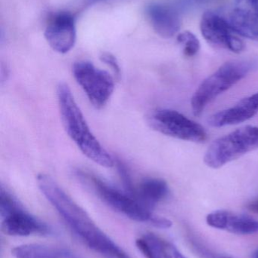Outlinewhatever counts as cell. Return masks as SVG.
Masks as SVG:
<instances>
[{
	"mask_svg": "<svg viewBox=\"0 0 258 258\" xmlns=\"http://www.w3.org/2000/svg\"><path fill=\"white\" fill-rule=\"evenodd\" d=\"M207 223L214 228L225 230L239 235L258 233V221L246 215H239L227 211H216L207 216Z\"/></svg>",
	"mask_w": 258,
	"mask_h": 258,
	"instance_id": "cell-13",
	"label": "cell"
},
{
	"mask_svg": "<svg viewBox=\"0 0 258 258\" xmlns=\"http://www.w3.org/2000/svg\"><path fill=\"white\" fill-rule=\"evenodd\" d=\"M84 177L90 180L94 189L106 204L127 218L137 222L149 223L159 228L168 229L172 226L171 221L154 215L152 209L128 192L115 189L96 177L89 175Z\"/></svg>",
	"mask_w": 258,
	"mask_h": 258,
	"instance_id": "cell-4",
	"label": "cell"
},
{
	"mask_svg": "<svg viewBox=\"0 0 258 258\" xmlns=\"http://www.w3.org/2000/svg\"><path fill=\"white\" fill-rule=\"evenodd\" d=\"M146 15L154 31L162 37H173L181 28L180 15L171 6L153 3L147 7Z\"/></svg>",
	"mask_w": 258,
	"mask_h": 258,
	"instance_id": "cell-12",
	"label": "cell"
},
{
	"mask_svg": "<svg viewBox=\"0 0 258 258\" xmlns=\"http://www.w3.org/2000/svg\"><path fill=\"white\" fill-rule=\"evenodd\" d=\"M192 248L195 250V252L201 258H231L218 254V253L212 251V250L206 248L204 245L198 242L196 239H190Z\"/></svg>",
	"mask_w": 258,
	"mask_h": 258,
	"instance_id": "cell-19",
	"label": "cell"
},
{
	"mask_svg": "<svg viewBox=\"0 0 258 258\" xmlns=\"http://www.w3.org/2000/svg\"><path fill=\"white\" fill-rule=\"evenodd\" d=\"M0 216L2 230L9 236H48L53 233L49 226L24 210L18 200L3 186L0 190Z\"/></svg>",
	"mask_w": 258,
	"mask_h": 258,
	"instance_id": "cell-6",
	"label": "cell"
},
{
	"mask_svg": "<svg viewBox=\"0 0 258 258\" xmlns=\"http://www.w3.org/2000/svg\"><path fill=\"white\" fill-rule=\"evenodd\" d=\"M200 30L204 39L215 46L235 53H241L245 49L243 41L233 30L229 21L215 12H207L202 15Z\"/></svg>",
	"mask_w": 258,
	"mask_h": 258,
	"instance_id": "cell-9",
	"label": "cell"
},
{
	"mask_svg": "<svg viewBox=\"0 0 258 258\" xmlns=\"http://www.w3.org/2000/svg\"><path fill=\"white\" fill-rule=\"evenodd\" d=\"M229 23L239 36L258 40V15L254 11L235 9L230 14Z\"/></svg>",
	"mask_w": 258,
	"mask_h": 258,
	"instance_id": "cell-15",
	"label": "cell"
},
{
	"mask_svg": "<svg viewBox=\"0 0 258 258\" xmlns=\"http://www.w3.org/2000/svg\"><path fill=\"white\" fill-rule=\"evenodd\" d=\"M44 36L56 52H69L74 48L77 39L74 17L68 12L56 14L47 24Z\"/></svg>",
	"mask_w": 258,
	"mask_h": 258,
	"instance_id": "cell-10",
	"label": "cell"
},
{
	"mask_svg": "<svg viewBox=\"0 0 258 258\" xmlns=\"http://www.w3.org/2000/svg\"><path fill=\"white\" fill-rule=\"evenodd\" d=\"M258 149V126H247L215 140L204 155V163L219 168Z\"/></svg>",
	"mask_w": 258,
	"mask_h": 258,
	"instance_id": "cell-5",
	"label": "cell"
},
{
	"mask_svg": "<svg viewBox=\"0 0 258 258\" xmlns=\"http://www.w3.org/2000/svg\"><path fill=\"white\" fill-rule=\"evenodd\" d=\"M177 42L182 45L183 54L187 57H193L199 51L201 45L195 34L189 30L177 35Z\"/></svg>",
	"mask_w": 258,
	"mask_h": 258,
	"instance_id": "cell-18",
	"label": "cell"
},
{
	"mask_svg": "<svg viewBox=\"0 0 258 258\" xmlns=\"http://www.w3.org/2000/svg\"><path fill=\"white\" fill-rule=\"evenodd\" d=\"M15 258H79L65 248H58L38 244H27L15 247L12 251Z\"/></svg>",
	"mask_w": 258,
	"mask_h": 258,
	"instance_id": "cell-16",
	"label": "cell"
},
{
	"mask_svg": "<svg viewBox=\"0 0 258 258\" xmlns=\"http://www.w3.org/2000/svg\"><path fill=\"white\" fill-rule=\"evenodd\" d=\"M249 3L252 8V11L258 15V0H249Z\"/></svg>",
	"mask_w": 258,
	"mask_h": 258,
	"instance_id": "cell-23",
	"label": "cell"
},
{
	"mask_svg": "<svg viewBox=\"0 0 258 258\" xmlns=\"http://www.w3.org/2000/svg\"><path fill=\"white\" fill-rule=\"evenodd\" d=\"M254 65L246 60H231L221 65L198 86L191 101L194 115L200 116L208 104L245 78Z\"/></svg>",
	"mask_w": 258,
	"mask_h": 258,
	"instance_id": "cell-3",
	"label": "cell"
},
{
	"mask_svg": "<svg viewBox=\"0 0 258 258\" xmlns=\"http://www.w3.org/2000/svg\"><path fill=\"white\" fill-rule=\"evenodd\" d=\"M147 122L153 130L177 139L203 142L207 138V133L201 125L176 110H154L148 114Z\"/></svg>",
	"mask_w": 258,
	"mask_h": 258,
	"instance_id": "cell-8",
	"label": "cell"
},
{
	"mask_svg": "<svg viewBox=\"0 0 258 258\" xmlns=\"http://www.w3.org/2000/svg\"><path fill=\"white\" fill-rule=\"evenodd\" d=\"M100 59L101 61L110 67L115 74V77L119 80L121 77V68H120L119 63H118L116 57L110 53H102L100 56Z\"/></svg>",
	"mask_w": 258,
	"mask_h": 258,
	"instance_id": "cell-20",
	"label": "cell"
},
{
	"mask_svg": "<svg viewBox=\"0 0 258 258\" xmlns=\"http://www.w3.org/2000/svg\"><path fill=\"white\" fill-rule=\"evenodd\" d=\"M247 208H248V210L251 211V212L258 214V199L254 200V201L251 202V203L248 205Z\"/></svg>",
	"mask_w": 258,
	"mask_h": 258,
	"instance_id": "cell-22",
	"label": "cell"
},
{
	"mask_svg": "<svg viewBox=\"0 0 258 258\" xmlns=\"http://www.w3.org/2000/svg\"><path fill=\"white\" fill-rule=\"evenodd\" d=\"M164 257L165 258H186L174 245L165 241H164Z\"/></svg>",
	"mask_w": 258,
	"mask_h": 258,
	"instance_id": "cell-21",
	"label": "cell"
},
{
	"mask_svg": "<svg viewBox=\"0 0 258 258\" xmlns=\"http://www.w3.org/2000/svg\"><path fill=\"white\" fill-rule=\"evenodd\" d=\"M169 187L166 181L160 178L151 177L141 182L134 189L133 197L153 209L156 205L165 200L169 195Z\"/></svg>",
	"mask_w": 258,
	"mask_h": 258,
	"instance_id": "cell-14",
	"label": "cell"
},
{
	"mask_svg": "<svg viewBox=\"0 0 258 258\" xmlns=\"http://www.w3.org/2000/svg\"><path fill=\"white\" fill-rule=\"evenodd\" d=\"M36 179L44 197L85 245L106 258H131L95 224L86 211L51 176L39 174Z\"/></svg>",
	"mask_w": 258,
	"mask_h": 258,
	"instance_id": "cell-1",
	"label": "cell"
},
{
	"mask_svg": "<svg viewBox=\"0 0 258 258\" xmlns=\"http://www.w3.org/2000/svg\"><path fill=\"white\" fill-rule=\"evenodd\" d=\"M138 249L145 258H165L164 241L154 234L148 233L136 239Z\"/></svg>",
	"mask_w": 258,
	"mask_h": 258,
	"instance_id": "cell-17",
	"label": "cell"
},
{
	"mask_svg": "<svg viewBox=\"0 0 258 258\" xmlns=\"http://www.w3.org/2000/svg\"><path fill=\"white\" fill-rule=\"evenodd\" d=\"M73 74L92 105L98 110L103 108L115 90V78L107 71L85 60L74 63Z\"/></svg>",
	"mask_w": 258,
	"mask_h": 258,
	"instance_id": "cell-7",
	"label": "cell"
},
{
	"mask_svg": "<svg viewBox=\"0 0 258 258\" xmlns=\"http://www.w3.org/2000/svg\"><path fill=\"white\" fill-rule=\"evenodd\" d=\"M252 258H258V249L253 254Z\"/></svg>",
	"mask_w": 258,
	"mask_h": 258,
	"instance_id": "cell-24",
	"label": "cell"
},
{
	"mask_svg": "<svg viewBox=\"0 0 258 258\" xmlns=\"http://www.w3.org/2000/svg\"><path fill=\"white\" fill-rule=\"evenodd\" d=\"M57 96L64 128L79 150L89 160L101 166H114L115 159L91 132L71 89L66 83L59 85Z\"/></svg>",
	"mask_w": 258,
	"mask_h": 258,
	"instance_id": "cell-2",
	"label": "cell"
},
{
	"mask_svg": "<svg viewBox=\"0 0 258 258\" xmlns=\"http://www.w3.org/2000/svg\"><path fill=\"white\" fill-rule=\"evenodd\" d=\"M257 113L258 92L241 100L233 107L212 115L208 122L215 128L237 125L249 120Z\"/></svg>",
	"mask_w": 258,
	"mask_h": 258,
	"instance_id": "cell-11",
	"label": "cell"
}]
</instances>
